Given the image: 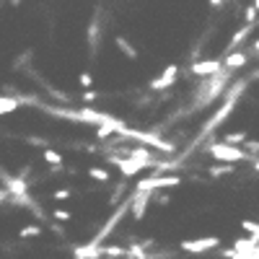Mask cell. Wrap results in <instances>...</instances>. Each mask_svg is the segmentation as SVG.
<instances>
[{
    "instance_id": "cell-1",
    "label": "cell",
    "mask_w": 259,
    "mask_h": 259,
    "mask_svg": "<svg viewBox=\"0 0 259 259\" xmlns=\"http://www.w3.org/2000/svg\"><path fill=\"white\" fill-rule=\"evenodd\" d=\"M231 75H233V70H228V68H221L218 73L207 75V80L200 83V104L197 106H207L212 101H218V96H223L228 91Z\"/></svg>"
},
{
    "instance_id": "cell-2",
    "label": "cell",
    "mask_w": 259,
    "mask_h": 259,
    "mask_svg": "<svg viewBox=\"0 0 259 259\" xmlns=\"http://www.w3.org/2000/svg\"><path fill=\"white\" fill-rule=\"evenodd\" d=\"M207 153L212 158L223 161V163H239V161H249L251 158L244 148H236V145H228V143H210Z\"/></svg>"
},
{
    "instance_id": "cell-3",
    "label": "cell",
    "mask_w": 259,
    "mask_h": 259,
    "mask_svg": "<svg viewBox=\"0 0 259 259\" xmlns=\"http://www.w3.org/2000/svg\"><path fill=\"white\" fill-rule=\"evenodd\" d=\"M233 106H236V99H228V96H226V99H223V104H221V109H218V112H215V114L207 119V124H205V130H202V135H210L212 130H218V127H221V124H223V122L231 117Z\"/></svg>"
},
{
    "instance_id": "cell-4",
    "label": "cell",
    "mask_w": 259,
    "mask_h": 259,
    "mask_svg": "<svg viewBox=\"0 0 259 259\" xmlns=\"http://www.w3.org/2000/svg\"><path fill=\"white\" fill-rule=\"evenodd\" d=\"M221 246V239H215V236H207V239H194V241H182L179 249L187 251V254H205L210 249H218Z\"/></svg>"
},
{
    "instance_id": "cell-5",
    "label": "cell",
    "mask_w": 259,
    "mask_h": 259,
    "mask_svg": "<svg viewBox=\"0 0 259 259\" xmlns=\"http://www.w3.org/2000/svg\"><path fill=\"white\" fill-rule=\"evenodd\" d=\"M177 75H179V65H168L158 78H153L148 83V89L150 91H166V89H171V85L177 83Z\"/></svg>"
},
{
    "instance_id": "cell-6",
    "label": "cell",
    "mask_w": 259,
    "mask_h": 259,
    "mask_svg": "<svg viewBox=\"0 0 259 259\" xmlns=\"http://www.w3.org/2000/svg\"><path fill=\"white\" fill-rule=\"evenodd\" d=\"M109 161L122 171V177L124 179H130V177H138L140 171H143V166L138 163V161H133V158H127V156H109Z\"/></svg>"
},
{
    "instance_id": "cell-7",
    "label": "cell",
    "mask_w": 259,
    "mask_h": 259,
    "mask_svg": "<svg viewBox=\"0 0 259 259\" xmlns=\"http://www.w3.org/2000/svg\"><path fill=\"white\" fill-rule=\"evenodd\" d=\"M150 200H153V192H135V194H133V202H130V207H133V218H135V221H143V218H145V210H148Z\"/></svg>"
},
{
    "instance_id": "cell-8",
    "label": "cell",
    "mask_w": 259,
    "mask_h": 259,
    "mask_svg": "<svg viewBox=\"0 0 259 259\" xmlns=\"http://www.w3.org/2000/svg\"><path fill=\"white\" fill-rule=\"evenodd\" d=\"M223 68V60H197V62H192V73L194 75H202V78H207V75H212V73H218Z\"/></svg>"
},
{
    "instance_id": "cell-9",
    "label": "cell",
    "mask_w": 259,
    "mask_h": 259,
    "mask_svg": "<svg viewBox=\"0 0 259 259\" xmlns=\"http://www.w3.org/2000/svg\"><path fill=\"white\" fill-rule=\"evenodd\" d=\"M246 62H249V52H241V50H236V52H228V55H223V68H228V70H239V68H246Z\"/></svg>"
},
{
    "instance_id": "cell-10",
    "label": "cell",
    "mask_w": 259,
    "mask_h": 259,
    "mask_svg": "<svg viewBox=\"0 0 259 259\" xmlns=\"http://www.w3.org/2000/svg\"><path fill=\"white\" fill-rule=\"evenodd\" d=\"M249 34H251V26H249V24H246L244 29H239V31H236V34L231 36V41H228V47H226V55H228V52H236V50H239V47L244 45V41L249 39Z\"/></svg>"
},
{
    "instance_id": "cell-11",
    "label": "cell",
    "mask_w": 259,
    "mask_h": 259,
    "mask_svg": "<svg viewBox=\"0 0 259 259\" xmlns=\"http://www.w3.org/2000/svg\"><path fill=\"white\" fill-rule=\"evenodd\" d=\"M18 99H13V96H0V114H11V112H16L18 109Z\"/></svg>"
},
{
    "instance_id": "cell-12",
    "label": "cell",
    "mask_w": 259,
    "mask_h": 259,
    "mask_svg": "<svg viewBox=\"0 0 259 259\" xmlns=\"http://www.w3.org/2000/svg\"><path fill=\"white\" fill-rule=\"evenodd\" d=\"M99 34H101V21L99 18H91V26H89V45L96 50L99 45Z\"/></svg>"
},
{
    "instance_id": "cell-13",
    "label": "cell",
    "mask_w": 259,
    "mask_h": 259,
    "mask_svg": "<svg viewBox=\"0 0 259 259\" xmlns=\"http://www.w3.org/2000/svg\"><path fill=\"white\" fill-rule=\"evenodd\" d=\"M45 161L50 163V168H52V171H60V168H62V156L57 153V150H52V148H50V150H45Z\"/></svg>"
},
{
    "instance_id": "cell-14",
    "label": "cell",
    "mask_w": 259,
    "mask_h": 259,
    "mask_svg": "<svg viewBox=\"0 0 259 259\" xmlns=\"http://www.w3.org/2000/svg\"><path fill=\"white\" fill-rule=\"evenodd\" d=\"M117 47L124 52V57H130V60H135L138 57V50L133 47V45H130V41L124 39V36H117Z\"/></svg>"
},
{
    "instance_id": "cell-15",
    "label": "cell",
    "mask_w": 259,
    "mask_h": 259,
    "mask_svg": "<svg viewBox=\"0 0 259 259\" xmlns=\"http://www.w3.org/2000/svg\"><path fill=\"white\" fill-rule=\"evenodd\" d=\"M89 177L91 179H96V182H101V184H106L112 177H109V171H104V168H99V166H91L89 168Z\"/></svg>"
},
{
    "instance_id": "cell-16",
    "label": "cell",
    "mask_w": 259,
    "mask_h": 259,
    "mask_svg": "<svg viewBox=\"0 0 259 259\" xmlns=\"http://www.w3.org/2000/svg\"><path fill=\"white\" fill-rule=\"evenodd\" d=\"M104 249V256H109V259H119V256H124V246H114V244H109V246H101Z\"/></svg>"
},
{
    "instance_id": "cell-17",
    "label": "cell",
    "mask_w": 259,
    "mask_h": 259,
    "mask_svg": "<svg viewBox=\"0 0 259 259\" xmlns=\"http://www.w3.org/2000/svg\"><path fill=\"white\" fill-rule=\"evenodd\" d=\"M249 138H246V133H241V130H239V133H231V135H226V140L223 143H228V145H244Z\"/></svg>"
},
{
    "instance_id": "cell-18",
    "label": "cell",
    "mask_w": 259,
    "mask_h": 259,
    "mask_svg": "<svg viewBox=\"0 0 259 259\" xmlns=\"http://www.w3.org/2000/svg\"><path fill=\"white\" fill-rule=\"evenodd\" d=\"M18 236H21V239H29V236L34 239V236H41V228L39 226H24V228L18 231Z\"/></svg>"
},
{
    "instance_id": "cell-19",
    "label": "cell",
    "mask_w": 259,
    "mask_h": 259,
    "mask_svg": "<svg viewBox=\"0 0 259 259\" xmlns=\"http://www.w3.org/2000/svg\"><path fill=\"white\" fill-rule=\"evenodd\" d=\"M124 192H127V182H119V184H117V189H114V194L109 197V205H117V202H119V197H122Z\"/></svg>"
},
{
    "instance_id": "cell-20",
    "label": "cell",
    "mask_w": 259,
    "mask_h": 259,
    "mask_svg": "<svg viewBox=\"0 0 259 259\" xmlns=\"http://www.w3.org/2000/svg\"><path fill=\"white\" fill-rule=\"evenodd\" d=\"M233 174V166H210V177H226Z\"/></svg>"
},
{
    "instance_id": "cell-21",
    "label": "cell",
    "mask_w": 259,
    "mask_h": 259,
    "mask_svg": "<svg viewBox=\"0 0 259 259\" xmlns=\"http://www.w3.org/2000/svg\"><path fill=\"white\" fill-rule=\"evenodd\" d=\"M244 21H246L249 26H254V24H256V8H254V6L244 8Z\"/></svg>"
},
{
    "instance_id": "cell-22",
    "label": "cell",
    "mask_w": 259,
    "mask_h": 259,
    "mask_svg": "<svg viewBox=\"0 0 259 259\" xmlns=\"http://www.w3.org/2000/svg\"><path fill=\"white\" fill-rule=\"evenodd\" d=\"M52 215H55L57 221H70V218H73V212H68V210H62V207H55V210H52Z\"/></svg>"
},
{
    "instance_id": "cell-23",
    "label": "cell",
    "mask_w": 259,
    "mask_h": 259,
    "mask_svg": "<svg viewBox=\"0 0 259 259\" xmlns=\"http://www.w3.org/2000/svg\"><path fill=\"white\" fill-rule=\"evenodd\" d=\"M70 194H73V189H57V192L52 194V197H55L57 202H62V200H68V197H70Z\"/></svg>"
},
{
    "instance_id": "cell-24",
    "label": "cell",
    "mask_w": 259,
    "mask_h": 259,
    "mask_svg": "<svg viewBox=\"0 0 259 259\" xmlns=\"http://www.w3.org/2000/svg\"><path fill=\"white\" fill-rule=\"evenodd\" d=\"M80 85H83L85 91L91 89V85H94V78H91V73H80Z\"/></svg>"
},
{
    "instance_id": "cell-25",
    "label": "cell",
    "mask_w": 259,
    "mask_h": 259,
    "mask_svg": "<svg viewBox=\"0 0 259 259\" xmlns=\"http://www.w3.org/2000/svg\"><path fill=\"white\" fill-rule=\"evenodd\" d=\"M96 99H99V94H96V91H91V89L83 94V101H96Z\"/></svg>"
},
{
    "instance_id": "cell-26",
    "label": "cell",
    "mask_w": 259,
    "mask_h": 259,
    "mask_svg": "<svg viewBox=\"0 0 259 259\" xmlns=\"http://www.w3.org/2000/svg\"><path fill=\"white\" fill-rule=\"evenodd\" d=\"M223 3H226V0H210V6H212V8H221Z\"/></svg>"
},
{
    "instance_id": "cell-27",
    "label": "cell",
    "mask_w": 259,
    "mask_h": 259,
    "mask_svg": "<svg viewBox=\"0 0 259 259\" xmlns=\"http://www.w3.org/2000/svg\"><path fill=\"white\" fill-rule=\"evenodd\" d=\"M251 52H256V55H259V39H254V41H251Z\"/></svg>"
},
{
    "instance_id": "cell-28",
    "label": "cell",
    "mask_w": 259,
    "mask_h": 259,
    "mask_svg": "<svg viewBox=\"0 0 259 259\" xmlns=\"http://www.w3.org/2000/svg\"><path fill=\"white\" fill-rule=\"evenodd\" d=\"M254 8H256V11H259V0H254Z\"/></svg>"
}]
</instances>
